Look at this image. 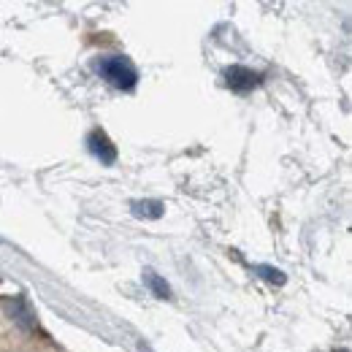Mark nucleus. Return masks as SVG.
I'll return each instance as SVG.
<instances>
[{
	"instance_id": "f257e3e1",
	"label": "nucleus",
	"mask_w": 352,
	"mask_h": 352,
	"mask_svg": "<svg viewBox=\"0 0 352 352\" xmlns=\"http://www.w3.org/2000/svg\"><path fill=\"white\" fill-rule=\"evenodd\" d=\"M95 71H98L106 82H111L114 87H120V89H133L135 87V79H138L133 63L128 57H122V54L100 57V60L95 63Z\"/></svg>"
},
{
	"instance_id": "f03ea898",
	"label": "nucleus",
	"mask_w": 352,
	"mask_h": 352,
	"mask_svg": "<svg viewBox=\"0 0 352 352\" xmlns=\"http://www.w3.org/2000/svg\"><path fill=\"white\" fill-rule=\"evenodd\" d=\"M87 144H89V149H92V155H95L100 163L111 166V163L117 160V149H114V144L106 138V133H100V131L89 133Z\"/></svg>"
},
{
	"instance_id": "7ed1b4c3",
	"label": "nucleus",
	"mask_w": 352,
	"mask_h": 352,
	"mask_svg": "<svg viewBox=\"0 0 352 352\" xmlns=\"http://www.w3.org/2000/svg\"><path fill=\"white\" fill-rule=\"evenodd\" d=\"M228 85H230V89H236V92H247V89L261 85V76L255 71L244 68V65H233L228 71Z\"/></svg>"
},
{
	"instance_id": "20e7f679",
	"label": "nucleus",
	"mask_w": 352,
	"mask_h": 352,
	"mask_svg": "<svg viewBox=\"0 0 352 352\" xmlns=\"http://www.w3.org/2000/svg\"><path fill=\"white\" fill-rule=\"evenodd\" d=\"M133 212H135L138 217H152V220H157V217H163V204H160V201H135V204H133Z\"/></svg>"
},
{
	"instance_id": "39448f33",
	"label": "nucleus",
	"mask_w": 352,
	"mask_h": 352,
	"mask_svg": "<svg viewBox=\"0 0 352 352\" xmlns=\"http://www.w3.org/2000/svg\"><path fill=\"white\" fill-rule=\"evenodd\" d=\"M144 279H146V285L152 287V293L157 296V298H171V287L157 276V274H152V271H144Z\"/></svg>"
},
{
	"instance_id": "423d86ee",
	"label": "nucleus",
	"mask_w": 352,
	"mask_h": 352,
	"mask_svg": "<svg viewBox=\"0 0 352 352\" xmlns=\"http://www.w3.org/2000/svg\"><path fill=\"white\" fill-rule=\"evenodd\" d=\"M258 271L263 274V276H265V279H268V282H276V285H282V282H285V276H282V271H276V268H268V265H261Z\"/></svg>"
}]
</instances>
